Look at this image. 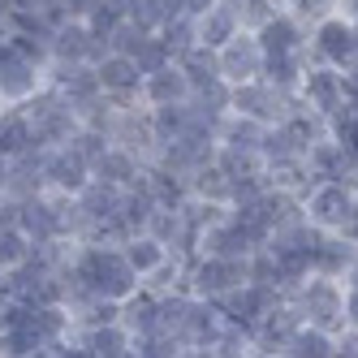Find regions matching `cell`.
I'll list each match as a JSON object with an SVG mask.
<instances>
[{
  "label": "cell",
  "mask_w": 358,
  "mask_h": 358,
  "mask_svg": "<svg viewBox=\"0 0 358 358\" xmlns=\"http://www.w3.org/2000/svg\"><path fill=\"white\" fill-rule=\"evenodd\" d=\"M285 298L302 311L306 324H320V328H328V332L345 328V289H341L337 276L311 272V276H306L298 289H289Z\"/></svg>",
  "instance_id": "1"
},
{
  "label": "cell",
  "mask_w": 358,
  "mask_h": 358,
  "mask_svg": "<svg viewBox=\"0 0 358 358\" xmlns=\"http://www.w3.org/2000/svg\"><path fill=\"white\" fill-rule=\"evenodd\" d=\"M234 113H246L255 121H285L289 108H294V91H280L272 87L268 78H250V83H234V104H229Z\"/></svg>",
  "instance_id": "2"
},
{
  "label": "cell",
  "mask_w": 358,
  "mask_h": 358,
  "mask_svg": "<svg viewBox=\"0 0 358 358\" xmlns=\"http://www.w3.org/2000/svg\"><path fill=\"white\" fill-rule=\"evenodd\" d=\"M298 95H302L306 108H315L320 117H332V113L345 108V73L337 65H306Z\"/></svg>",
  "instance_id": "3"
},
{
  "label": "cell",
  "mask_w": 358,
  "mask_h": 358,
  "mask_svg": "<svg viewBox=\"0 0 358 358\" xmlns=\"http://www.w3.org/2000/svg\"><path fill=\"white\" fill-rule=\"evenodd\" d=\"M48 48H52V61H87V65H95L108 52V39H99L87 27V17H65L52 31V39H48Z\"/></svg>",
  "instance_id": "4"
},
{
  "label": "cell",
  "mask_w": 358,
  "mask_h": 358,
  "mask_svg": "<svg viewBox=\"0 0 358 358\" xmlns=\"http://www.w3.org/2000/svg\"><path fill=\"white\" fill-rule=\"evenodd\" d=\"M216 61H220L224 83H250V78L264 73V48L255 39V31H238L234 39H224L216 48Z\"/></svg>",
  "instance_id": "5"
},
{
  "label": "cell",
  "mask_w": 358,
  "mask_h": 358,
  "mask_svg": "<svg viewBox=\"0 0 358 358\" xmlns=\"http://www.w3.org/2000/svg\"><path fill=\"white\" fill-rule=\"evenodd\" d=\"M43 182H48V190H52V194H78L91 182V164L69 143L48 147L43 151Z\"/></svg>",
  "instance_id": "6"
},
{
  "label": "cell",
  "mask_w": 358,
  "mask_h": 358,
  "mask_svg": "<svg viewBox=\"0 0 358 358\" xmlns=\"http://www.w3.org/2000/svg\"><path fill=\"white\" fill-rule=\"evenodd\" d=\"M311 48H315V57H320L324 65L345 69V65L354 61V52H358V31H354V22L341 17V13H332V17L315 22V39H311Z\"/></svg>",
  "instance_id": "7"
},
{
  "label": "cell",
  "mask_w": 358,
  "mask_h": 358,
  "mask_svg": "<svg viewBox=\"0 0 358 358\" xmlns=\"http://www.w3.org/2000/svg\"><path fill=\"white\" fill-rule=\"evenodd\" d=\"M17 229L35 246L39 242H52V238H65V229H61V194L43 190V194L27 199V203H22V212H17Z\"/></svg>",
  "instance_id": "8"
},
{
  "label": "cell",
  "mask_w": 358,
  "mask_h": 358,
  "mask_svg": "<svg viewBox=\"0 0 358 358\" xmlns=\"http://www.w3.org/2000/svg\"><path fill=\"white\" fill-rule=\"evenodd\" d=\"M95 78H99V91L108 99H117V104H125V99H134L143 91V69L125 52H104L95 61Z\"/></svg>",
  "instance_id": "9"
},
{
  "label": "cell",
  "mask_w": 358,
  "mask_h": 358,
  "mask_svg": "<svg viewBox=\"0 0 358 358\" xmlns=\"http://www.w3.org/2000/svg\"><path fill=\"white\" fill-rule=\"evenodd\" d=\"M43 87V65L27 61L22 52H9L0 57V104H22V99H31L35 91Z\"/></svg>",
  "instance_id": "10"
},
{
  "label": "cell",
  "mask_w": 358,
  "mask_h": 358,
  "mask_svg": "<svg viewBox=\"0 0 358 358\" xmlns=\"http://www.w3.org/2000/svg\"><path fill=\"white\" fill-rule=\"evenodd\" d=\"M350 199H354L350 182H315L311 190H306V199H302V212H306L311 224H320L324 234H332V224L341 220V212L350 208Z\"/></svg>",
  "instance_id": "11"
},
{
  "label": "cell",
  "mask_w": 358,
  "mask_h": 358,
  "mask_svg": "<svg viewBox=\"0 0 358 358\" xmlns=\"http://www.w3.org/2000/svg\"><path fill=\"white\" fill-rule=\"evenodd\" d=\"M306 169H311L315 182H350L358 160L332 134H324V138H315L311 147H306Z\"/></svg>",
  "instance_id": "12"
},
{
  "label": "cell",
  "mask_w": 358,
  "mask_h": 358,
  "mask_svg": "<svg viewBox=\"0 0 358 358\" xmlns=\"http://www.w3.org/2000/svg\"><path fill=\"white\" fill-rule=\"evenodd\" d=\"M73 337L87 350V358H121L130 354V328L121 320L113 324H73Z\"/></svg>",
  "instance_id": "13"
},
{
  "label": "cell",
  "mask_w": 358,
  "mask_h": 358,
  "mask_svg": "<svg viewBox=\"0 0 358 358\" xmlns=\"http://www.w3.org/2000/svg\"><path fill=\"white\" fill-rule=\"evenodd\" d=\"M121 324L130 328V337H151L160 332V294L138 285L134 294L121 298Z\"/></svg>",
  "instance_id": "14"
},
{
  "label": "cell",
  "mask_w": 358,
  "mask_h": 358,
  "mask_svg": "<svg viewBox=\"0 0 358 358\" xmlns=\"http://www.w3.org/2000/svg\"><path fill=\"white\" fill-rule=\"evenodd\" d=\"M143 160L134 156L130 147H121V143H113L104 156H99L95 164H91V177H99V182H113V186H134V182H143Z\"/></svg>",
  "instance_id": "15"
},
{
  "label": "cell",
  "mask_w": 358,
  "mask_h": 358,
  "mask_svg": "<svg viewBox=\"0 0 358 358\" xmlns=\"http://www.w3.org/2000/svg\"><path fill=\"white\" fill-rule=\"evenodd\" d=\"M151 108L156 104H182V99H190V78L182 73V65H164V69H156V73H147L143 78V91H138Z\"/></svg>",
  "instance_id": "16"
},
{
  "label": "cell",
  "mask_w": 358,
  "mask_h": 358,
  "mask_svg": "<svg viewBox=\"0 0 358 358\" xmlns=\"http://www.w3.org/2000/svg\"><path fill=\"white\" fill-rule=\"evenodd\" d=\"M255 39H259L264 57H285V52H302L306 48V39L298 31V17H280V13H272L264 27H255Z\"/></svg>",
  "instance_id": "17"
},
{
  "label": "cell",
  "mask_w": 358,
  "mask_h": 358,
  "mask_svg": "<svg viewBox=\"0 0 358 358\" xmlns=\"http://www.w3.org/2000/svg\"><path fill=\"white\" fill-rule=\"evenodd\" d=\"M27 147H35V130H31L27 113H22L17 104H5V108H0V151L13 160Z\"/></svg>",
  "instance_id": "18"
},
{
  "label": "cell",
  "mask_w": 358,
  "mask_h": 358,
  "mask_svg": "<svg viewBox=\"0 0 358 358\" xmlns=\"http://www.w3.org/2000/svg\"><path fill=\"white\" fill-rule=\"evenodd\" d=\"M194 27H199V43H208V48H220L224 39H234V35L242 31V27H238V17H234V9H229L224 0H216L208 13H199V17H194Z\"/></svg>",
  "instance_id": "19"
},
{
  "label": "cell",
  "mask_w": 358,
  "mask_h": 358,
  "mask_svg": "<svg viewBox=\"0 0 358 358\" xmlns=\"http://www.w3.org/2000/svg\"><path fill=\"white\" fill-rule=\"evenodd\" d=\"M354 259H358V246H350L337 234H324L315 246V272H324V276H345Z\"/></svg>",
  "instance_id": "20"
},
{
  "label": "cell",
  "mask_w": 358,
  "mask_h": 358,
  "mask_svg": "<svg viewBox=\"0 0 358 358\" xmlns=\"http://www.w3.org/2000/svg\"><path fill=\"white\" fill-rule=\"evenodd\" d=\"M289 354H298V358H328V354H337V337H332L328 328L302 320V328L294 332V341H289Z\"/></svg>",
  "instance_id": "21"
},
{
  "label": "cell",
  "mask_w": 358,
  "mask_h": 358,
  "mask_svg": "<svg viewBox=\"0 0 358 358\" xmlns=\"http://www.w3.org/2000/svg\"><path fill=\"white\" fill-rule=\"evenodd\" d=\"M302 73H306L302 52H285V57H264V73H259V78H268V83L280 87V91H298Z\"/></svg>",
  "instance_id": "22"
},
{
  "label": "cell",
  "mask_w": 358,
  "mask_h": 358,
  "mask_svg": "<svg viewBox=\"0 0 358 358\" xmlns=\"http://www.w3.org/2000/svg\"><path fill=\"white\" fill-rule=\"evenodd\" d=\"M121 250H125V259H130V268H134L138 276H147L151 268H160L164 255H169V246H160L151 234H134L130 242H121Z\"/></svg>",
  "instance_id": "23"
},
{
  "label": "cell",
  "mask_w": 358,
  "mask_h": 358,
  "mask_svg": "<svg viewBox=\"0 0 358 358\" xmlns=\"http://www.w3.org/2000/svg\"><path fill=\"white\" fill-rule=\"evenodd\" d=\"M177 65H182V73L190 78V91H194L199 83H208V78H216V73H220L216 48H208V43H194V48H186V52L177 57Z\"/></svg>",
  "instance_id": "24"
},
{
  "label": "cell",
  "mask_w": 358,
  "mask_h": 358,
  "mask_svg": "<svg viewBox=\"0 0 358 358\" xmlns=\"http://www.w3.org/2000/svg\"><path fill=\"white\" fill-rule=\"evenodd\" d=\"M177 13H182V0H134L125 17L138 22L143 31H160L164 22H173Z\"/></svg>",
  "instance_id": "25"
},
{
  "label": "cell",
  "mask_w": 358,
  "mask_h": 358,
  "mask_svg": "<svg viewBox=\"0 0 358 358\" xmlns=\"http://www.w3.org/2000/svg\"><path fill=\"white\" fill-rule=\"evenodd\" d=\"M0 354L5 358H31V354H43V341L39 332L27 324H13V328H0Z\"/></svg>",
  "instance_id": "26"
},
{
  "label": "cell",
  "mask_w": 358,
  "mask_h": 358,
  "mask_svg": "<svg viewBox=\"0 0 358 358\" xmlns=\"http://www.w3.org/2000/svg\"><path fill=\"white\" fill-rule=\"evenodd\" d=\"M31 250H35V242L22 234L17 224H5V229H0V272L22 268V264L31 259Z\"/></svg>",
  "instance_id": "27"
},
{
  "label": "cell",
  "mask_w": 358,
  "mask_h": 358,
  "mask_svg": "<svg viewBox=\"0 0 358 358\" xmlns=\"http://www.w3.org/2000/svg\"><path fill=\"white\" fill-rule=\"evenodd\" d=\"M190 99H194L199 108H208V113L224 117V113H229V104H234V83H224L220 73H216V78H208V83H199V87L190 91Z\"/></svg>",
  "instance_id": "28"
},
{
  "label": "cell",
  "mask_w": 358,
  "mask_h": 358,
  "mask_svg": "<svg viewBox=\"0 0 358 358\" xmlns=\"http://www.w3.org/2000/svg\"><path fill=\"white\" fill-rule=\"evenodd\" d=\"M151 130H156V143H173L177 134L186 130V99L182 104H156L151 108Z\"/></svg>",
  "instance_id": "29"
},
{
  "label": "cell",
  "mask_w": 358,
  "mask_h": 358,
  "mask_svg": "<svg viewBox=\"0 0 358 358\" xmlns=\"http://www.w3.org/2000/svg\"><path fill=\"white\" fill-rule=\"evenodd\" d=\"M134 65L143 69V78L147 73H156V69H164V65H173V52H169V43L160 39V31H151V35H143V43L134 48Z\"/></svg>",
  "instance_id": "30"
},
{
  "label": "cell",
  "mask_w": 358,
  "mask_h": 358,
  "mask_svg": "<svg viewBox=\"0 0 358 358\" xmlns=\"http://www.w3.org/2000/svg\"><path fill=\"white\" fill-rule=\"evenodd\" d=\"M160 39L169 43V52H173V61L186 52V48H194L199 43V27H194V17L190 13H177L173 22H164L160 27Z\"/></svg>",
  "instance_id": "31"
},
{
  "label": "cell",
  "mask_w": 358,
  "mask_h": 358,
  "mask_svg": "<svg viewBox=\"0 0 358 358\" xmlns=\"http://www.w3.org/2000/svg\"><path fill=\"white\" fill-rule=\"evenodd\" d=\"M69 147L78 151L87 164H95V160L113 147V138H108V130H95V125H78V130H73V138H69Z\"/></svg>",
  "instance_id": "32"
},
{
  "label": "cell",
  "mask_w": 358,
  "mask_h": 358,
  "mask_svg": "<svg viewBox=\"0 0 358 358\" xmlns=\"http://www.w3.org/2000/svg\"><path fill=\"white\" fill-rule=\"evenodd\" d=\"M224 5L234 9V17H238V27H242V31L264 27V22L276 13V9H272V0H224Z\"/></svg>",
  "instance_id": "33"
},
{
  "label": "cell",
  "mask_w": 358,
  "mask_h": 358,
  "mask_svg": "<svg viewBox=\"0 0 358 358\" xmlns=\"http://www.w3.org/2000/svg\"><path fill=\"white\" fill-rule=\"evenodd\" d=\"M289 5H294V17H302V22H324L337 13L341 0H289Z\"/></svg>",
  "instance_id": "34"
},
{
  "label": "cell",
  "mask_w": 358,
  "mask_h": 358,
  "mask_svg": "<svg viewBox=\"0 0 358 358\" xmlns=\"http://www.w3.org/2000/svg\"><path fill=\"white\" fill-rule=\"evenodd\" d=\"M332 234H337V238H345L350 246H358V194L350 199V208L341 212V220L332 224Z\"/></svg>",
  "instance_id": "35"
},
{
  "label": "cell",
  "mask_w": 358,
  "mask_h": 358,
  "mask_svg": "<svg viewBox=\"0 0 358 358\" xmlns=\"http://www.w3.org/2000/svg\"><path fill=\"white\" fill-rule=\"evenodd\" d=\"M17 212H22V199H13V194L0 190V229H5V224H17Z\"/></svg>",
  "instance_id": "36"
},
{
  "label": "cell",
  "mask_w": 358,
  "mask_h": 358,
  "mask_svg": "<svg viewBox=\"0 0 358 358\" xmlns=\"http://www.w3.org/2000/svg\"><path fill=\"white\" fill-rule=\"evenodd\" d=\"M337 354H350V358H358V328H350V324H345V332L337 337Z\"/></svg>",
  "instance_id": "37"
},
{
  "label": "cell",
  "mask_w": 358,
  "mask_h": 358,
  "mask_svg": "<svg viewBox=\"0 0 358 358\" xmlns=\"http://www.w3.org/2000/svg\"><path fill=\"white\" fill-rule=\"evenodd\" d=\"M345 324L358 328V289H354V285L345 289Z\"/></svg>",
  "instance_id": "38"
},
{
  "label": "cell",
  "mask_w": 358,
  "mask_h": 358,
  "mask_svg": "<svg viewBox=\"0 0 358 358\" xmlns=\"http://www.w3.org/2000/svg\"><path fill=\"white\" fill-rule=\"evenodd\" d=\"M99 5V0H65V9H69V17H87L91 9Z\"/></svg>",
  "instance_id": "39"
},
{
  "label": "cell",
  "mask_w": 358,
  "mask_h": 358,
  "mask_svg": "<svg viewBox=\"0 0 358 358\" xmlns=\"http://www.w3.org/2000/svg\"><path fill=\"white\" fill-rule=\"evenodd\" d=\"M216 5V0H182V13H190V17H199V13H208Z\"/></svg>",
  "instance_id": "40"
},
{
  "label": "cell",
  "mask_w": 358,
  "mask_h": 358,
  "mask_svg": "<svg viewBox=\"0 0 358 358\" xmlns=\"http://www.w3.org/2000/svg\"><path fill=\"white\" fill-rule=\"evenodd\" d=\"M337 13H341V17H350V22H358V0H341Z\"/></svg>",
  "instance_id": "41"
},
{
  "label": "cell",
  "mask_w": 358,
  "mask_h": 358,
  "mask_svg": "<svg viewBox=\"0 0 358 358\" xmlns=\"http://www.w3.org/2000/svg\"><path fill=\"white\" fill-rule=\"evenodd\" d=\"M5 182H9V156L0 151V190H5Z\"/></svg>",
  "instance_id": "42"
},
{
  "label": "cell",
  "mask_w": 358,
  "mask_h": 358,
  "mask_svg": "<svg viewBox=\"0 0 358 358\" xmlns=\"http://www.w3.org/2000/svg\"><path fill=\"white\" fill-rule=\"evenodd\" d=\"M9 9H13L9 0H0V31H9Z\"/></svg>",
  "instance_id": "43"
},
{
  "label": "cell",
  "mask_w": 358,
  "mask_h": 358,
  "mask_svg": "<svg viewBox=\"0 0 358 358\" xmlns=\"http://www.w3.org/2000/svg\"><path fill=\"white\" fill-rule=\"evenodd\" d=\"M354 31H358V22H354Z\"/></svg>",
  "instance_id": "44"
},
{
  "label": "cell",
  "mask_w": 358,
  "mask_h": 358,
  "mask_svg": "<svg viewBox=\"0 0 358 358\" xmlns=\"http://www.w3.org/2000/svg\"><path fill=\"white\" fill-rule=\"evenodd\" d=\"M0 108H5V104H0Z\"/></svg>",
  "instance_id": "45"
}]
</instances>
